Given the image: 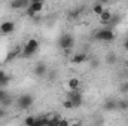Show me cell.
I'll return each instance as SVG.
<instances>
[{
  "instance_id": "obj_1",
  "label": "cell",
  "mask_w": 128,
  "mask_h": 126,
  "mask_svg": "<svg viewBox=\"0 0 128 126\" xmlns=\"http://www.w3.org/2000/svg\"><path fill=\"white\" fill-rule=\"evenodd\" d=\"M39 51V42L36 40V39H28L27 40V43L24 45V48H22V57L24 58H30L33 57L36 52Z\"/></svg>"
},
{
  "instance_id": "obj_2",
  "label": "cell",
  "mask_w": 128,
  "mask_h": 126,
  "mask_svg": "<svg viewBox=\"0 0 128 126\" xmlns=\"http://www.w3.org/2000/svg\"><path fill=\"white\" fill-rule=\"evenodd\" d=\"M73 46H74V37H73L72 34L66 33V34H63V36L58 39V48L63 49V51H66V52H68Z\"/></svg>"
},
{
  "instance_id": "obj_3",
  "label": "cell",
  "mask_w": 128,
  "mask_h": 126,
  "mask_svg": "<svg viewBox=\"0 0 128 126\" xmlns=\"http://www.w3.org/2000/svg\"><path fill=\"white\" fill-rule=\"evenodd\" d=\"M33 104H34V95L32 94H24L16 99V107L20 110H28Z\"/></svg>"
},
{
  "instance_id": "obj_4",
  "label": "cell",
  "mask_w": 128,
  "mask_h": 126,
  "mask_svg": "<svg viewBox=\"0 0 128 126\" xmlns=\"http://www.w3.org/2000/svg\"><path fill=\"white\" fill-rule=\"evenodd\" d=\"M94 37H96L97 40H101V42H112V40H115V31L113 30H110V28H101V30H98L96 31L94 34Z\"/></svg>"
},
{
  "instance_id": "obj_5",
  "label": "cell",
  "mask_w": 128,
  "mask_h": 126,
  "mask_svg": "<svg viewBox=\"0 0 128 126\" xmlns=\"http://www.w3.org/2000/svg\"><path fill=\"white\" fill-rule=\"evenodd\" d=\"M67 98L73 102V107H74V108H79V107L84 104V98H82L80 91H70L68 95H67Z\"/></svg>"
},
{
  "instance_id": "obj_6",
  "label": "cell",
  "mask_w": 128,
  "mask_h": 126,
  "mask_svg": "<svg viewBox=\"0 0 128 126\" xmlns=\"http://www.w3.org/2000/svg\"><path fill=\"white\" fill-rule=\"evenodd\" d=\"M48 67H46V64L45 63H37L34 65V68H33V73H34V76H37V77H45L46 74H48Z\"/></svg>"
},
{
  "instance_id": "obj_7",
  "label": "cell",
  "mask_w": 128,
  "mask_h": 126,
  "mask_svg": "<svg viewBox=\"0 0 128 126\" xmlns=\"http://www.w3.org/2000/svg\"><path fill=\"white\" fill-rule=\"evenodd\" d=\"M15 30V22L14 21H4L0 24V33L2 34H10Z\"/></svg>"
},
{
  "instance_id": "obj_8",
  "label": "cell",
  "mask_w": 128,
  "mask_h": 126,
  "mask_svg": "<svg viewBox=\"0 0 128 126\" xmlns=\"http://www.w3.org/2000/svg\"><path fill=\"white\" fill-rule=\"evenodd\" d=\"M28 4H30V1H27V0H12L9 3V6L12 9H27Z\"/></svg>"
},
{
  "instance_id": "obj_9",
  "label": "cell",
  "mask_w": 128,
  "mask_h": 126,
  "mask_svg": "<svg viewBox=\"0 0 128 126\" xmlns=\"http://www.w3.org/2000/svg\"><path fill=\"white\" fill-rule=\"evenodd\" d=\"M103 110H106V111H116V110H118V101H115V99H107V101L103 104Z\"/></svg>"
},
{
  "instance_id": "obj_10",
  "label": "cell",
  "mask_w": 128,
  "mask_h": 126,
  "mask_svg": "<svg viewBox=\"0 0 128 126\" xmlns=\"http://www.w3.org/2000/svg\"><path fill=\"white\" fill-rule=\"evenodd\" d=\"M86 60H88L86 52H78V54H74V55H73L72 63H73V64H82V63H85Z\"/></svg>"
},
{
  "instance_id": "obj_11",
  "label": "cell",
  "mask_w": 128,
  "mask_h": 126,
  "mask_svg": "<svg viewBox=\"0 0 128 126\" xmlns=\"http://www.w3.org/2000/svg\"><path fill=\"white\" fill-rule=\"evenodd\" d=\"M10 82V76L6 74L4 70H0V89H4Z\"/></svg>"
},
{
  "instance_id": "obj_12",
  "label": "cell",
  "mask_w": 128,
  "mask_h": 126,
  "mask_svg": "<svg viewBox=\"0 0 128 126\" xmlns=\"http://www.w3.org/2000/svg\"><path fill=\"white\" fill-rule=\"evenodd\" d=\"M112 15H113V12H112V10H109V9H104V10H103V13H101V15H98V18H100V22L106 25V24H107V22L112 19Z\"/></svg>"
},
{
  "instance_id": "obj_13",
  "label": "cell",
  "mask_w": 128,
  "mask_h": 126,
  "mask_svg": "<svg viewBox=\"0 0 128 126\" xmlns=\"http://www.w3.org/2000/svg\"><path fill=\"white\" fill-rule=\"evenodd\" d=\"M28 9H32L34 13H39V12H42V10H43V1L33 0V1H30V4H28Z\"/></svg>"
},
{
  "instance_id": "obj_14",
  "label": "cell",
  "mask_w": 128,
  "mask_h": 126,
  "mask_svg": "<svg viewBox=\"0 0 128 126\" xmlns=\"http://www.w3.org/2000/svg\"><path fill=\"white\" fill-rule=\"evenodd\" d=\"M121 22V15H118V13H113L112 15V19L106 24V28H110V30H113L118 24Z\"/></svg>"
},
{
  "instance_id": "obj_15",
  "label": "cell",
  "mask_w": 128,
  "mask_h": 126,
  "mask_svg": "<svg viewBox=\"0 0 128 126\" xmlns=\"http://www.w3.org/2000/svg\"><path fill=\"white\" fill-rule=\"evenodd\" d=\"M67 86H68V89H70V91H79L80 80H79L78 77H72V79H68V82H67Z\"/></svg>"
},
{
  "instance_id": "obj_16",
  "label": "cell",
  "mask_w": 128,
  "mask_h": 126,
  "mask_svg": "<svg viewBox=\"0 0 128 126\" xmlns=\"http://www.w3.org/2000/svg\"><path fill=\"white\" fill-rule=\"evenodd\" d=\"M103 10H104V4H103V3H100V1L94 3V6H92V12H94L96 15H101Z\"/></svg>"
},
{
  "instance_id": "obj_17",
  "label": "cell",
  "mask_w": 128,
  "mask_h": 126,
  "mask_svg": "<svg viewBox=\"0 0 128 126\" xmlns=\"http://www.w3.org/2000/svg\"><path fill=\"white\" fill-rule=\"evenodd\" d=\"M60 120H61V116L52 114V117H51L49 122H48V126H60Z\"/></svg>"
},
{
  "instance_id": "obj_18",
  "label": "cell",
  "mask_w": 128,
  "mask_h": 126,
  "mask_svg": "<svg viewBox=\"0 0 128 126\" xmlns=\"http://www.w3.org/2000/svg\"><path fill=\"white\" fill-rule=\"evenodd\" d=\"M118 110H121V111H128V99H121V101H118Z\"/></svg>"
},
{
  "instance_id": "obj_19",
  "label": "cell",
  "mask_w": 128,
  "mask_h": 126,
  "mask_svg": "<svg viewBox=\"0 0 128 126\" xmlns=\"http://www.w3.org/2000/svg\"><path fill=\"white\" fill-rule=\"evenodd\" d=\"M34 122H36V116H27V117L24 119V125L26 126H33Z\"/></svg>"
},
{
  "instance_id": "obj_20",
  "label": "cell",
  "mask_w": 128,
  "mask_h": 126,
  "mask_svg": "<svg viewBox=\"0 0 128 126\" xmlns=\"http://www.w3.org/2000/svg\"><path fill=\"white\" fill-rule=\"evenodd\" d=\"M12 102H14V99H12V96L9 95V96H6V98H4L0 104H2L3 107H10V105H12Z\"/></svg>"
},
{
  "instance_id": "obj_21",
  "label": "cell",
  "mask_w": 128,
  "mask_h": 126,
  "mask_svg": "<svg viewBox=\"0 0 128 126\" xmlns=\"http://www.w3.org/2000/svg\"><path fill=\"white\" fill-rule=\"evenodd\" d=\"M106 63L107 64H115L116 63V55H115V54H107V57H106Z\"/></svg>"
},
{
  "instance_id": "obj_22",
  "label": "cell",
  "mask_w": 128,
  "mask_h": 126,
  "mask_svg": "<svg viewBox=\"0 0 128 126\" xmlns=\"http://www.w3.org/2000/svg\"><path fill=\"white\" fill-rule=\"evenodd\" d=\"M63 107L66 108V110H72V108H74V107H73V102H72V101H70L68 98L63 101Z\"/></svg>"
},
{
  "instance_id": "obj_23",
  "label": "cell",
  "mask_w": 128,
  "mask_h": 126,
  "mask_svg": "<svg viewBox=\"0 0 128 126\" xmlns=\"http://www.w3.org/2000/svg\"><path fill=\"white\" fill-rule=\"evenodd\" d=\"M119 92L121 94H128V82H124V83H121V86H119Z\"/></svg>"
},
{
  "instance_id": "obj_24",
  "label": "cell",
  "mask_w": 128,
  "mask_h": 126,
  "mask_svg": "<svg viewBox=\"0 0 128 126\" xmlns=\"http://www.w3.org/2000/svg\"><path fill=\"white\" fill-rule=\"evenodd\" d=\"M18 54H20V49H16V51H14L12 54H9V55L6 57V63H9V61H12V60H14V58H15V57L18 55Z\"/></svg>"
},
{
  "instance_id": "obj_25",
  "label": "cell",
  "mask_w": 128,
  "mask_h": 126,
  "mask_svg": "<svg viewBox=\"0 0 128 126\" xmlns=\"http://www.w3.org/2000/svg\"><path fill=\"white\" fill-rule=\"evenodd\" d=\"M79 15H80V9H74V10H72V12L68 13L70 18H78Z\"/></svg>"
},
{
  "instance_id": "obj_26",
  "label": "cell",
  "mask_w": 128,
  "mask_h": 126,
  "mask_svg": "<svg viewBox=\"0 0 128 126\" xmlns=\"http://www.w3.org/2000/svg\"><path fill=\"white\" fill-rule=\"evenodd\" d=\"M26 10H27V12H26V15H27L28 18H36V15H37V13H34V12H33L32 9H28V7H27Z\"/></svg>"
},
{
  "instance_id": "obj_27",
  "label": "cell",
  "mask_w": 128,
  "mask_h": 126,
  "mask_svg": "<svg viewBox=\"0 0 128 126\" xmlns=\"http://www.w3.org/2000/svg\"><path fill=\"white\" fill-rule=\"evenodd\" d=\"M6 96H9V94H8L4 89H0V102H2V101L6 98Z\"/></svg>"
},
{
  "instance_id": "obj_28",
  "label": "cell",
  "mask_w": 128,
  "mask_h": 126,
  "mask_svg": "<svg viewBox=\"0 0 128 126\" xmlns=\"http://www.w3.org/2000/svg\"><path fill=\"white\" fill-rule=\"evenodd\" d=\"M60 126H70V123H68L67 119H63V117H61V120H60Z\"/></svg>"
},
{
  "instance_id": "obj_29",
  "label": "cell",
  "mask_w": 128,
  "mask_h": 126,
  "mask_svg": "<svg viewBox=\"0 0 128 126\" xmlns=\"http://www.w3.org/2000/svg\"><path fill=\"white\" fill-rule=\"evenodd\" d=\"M88 61H90V60H88ZM90 63H91V67H92V68H96V67H98V61H97V60H91V61H90Z\"/></svg>"
},
{
  "instance_id": "obj_30",
  "label": "cell",
  "mask_w": 128,
  "mask_h": 126,
  "mask_svg": "<svg viewBox=\"0 0 128 126\" xmlns=\"http://www.w3.org/2000/svg\"><path fill=\"white\" fill-rule=\"evenodd\" d=\"M4 116H6V110H4V108H0V119L4 117Z\"/></svg>"
},
{
  "instance_id": "obj_31",
  "label": "cell",
  "mask_w": 128,
  "mask_h": 126,
  "mask_svg": "<svg viewBox=\"0 0 128 126\" xmlns=\"http://www.w3.org/2000/svg\"><path fill=\"white\" fill-rule=\"evenodd\" d=\"M124 49H125V51L128 52V37L125 39V40H124Z\"/></svg>"
},
{
  "instance_id": "obj_32",
  "label": "cell",
  "mask_w": 128,
  "mask_h": 126,
  "mask_svg": "<svg viewBox=\"0 0 128 126\" xmlns=\"http://www.w3.org/2000/svg\"><path fill=\"white\" fill-rule=\"evenodd\" d=\"M70 126H82V125H80V123H72Z\"/></svg>"
},
{
  "instance_id": "obj_33",
  "label": "cell",
  "mask_w": 128,
  "mask_h": 126,
  "mask_svg": "<svg viewBox=\"0 0 128 126\" xmlns=\"http://www.w3.org/2000/svg\"><path fill=\"white\" fill-rule=\"evenodd\" d=\"M125 65H127V68H128V61H127V63H125Z\"/></svg>"
},
{
  "instance_id": "obj_34",
  "label": "cell",
  "mask_w": 128,
  "mask_h": 126,
  "mask_svg": "<svg viewBox=\"0 0 128 126\" xmlns=\"http://www.w3.org/2000/svg\"><path fill=\"white\" fill-rule=\"evenodd\" d=\"M90 126H96V125H90Z\"/></svg>"
}]
</instances>
